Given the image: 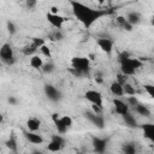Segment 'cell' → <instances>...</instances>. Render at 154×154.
<instances>
[{"label": "cell", "instance_id": "6da1fadb", "mask_svg": "<svg viewBox=\"0 0 154 154\" xmlns=\"http://www.w3.org/2000/svg\"><path fill=\"white\" fill-rule=\"evenodd\" d=\"M73 16L77 18L78 22H81L85 28H90L96 20H99L102 16L106 14L105 11L93 8L83 2L79 1H70Z\"/></svg>", "mask_w": 154, "mask_h": 154}, {"label": "cell", "instance_id": "7a4b0ae2", "mask_svg": "<svg viewBox=\"0 0 154 154\" xmlns=\"http://www.w3.org/2000/svg\"><path fill=\"white\" fill-rule=\"evenodd\" d=\"M119 61H120V73L125 76H131L134 75L138 69L142 67V61L137 58L130 57L128 53H122L119 55Z\"/></svg>", "mask_w": 154, "mask_h": 154}, {"label": "cell", "instance_id": "3957f363", "mask_svg": "<svg viewBox=\"0 0 154 154\" xmlns=\"http://www.w3.org/2000/svg\"><path fill=\"white\" fill-rule=\"evenodd\" d=\"M90 71V61L85 57H73L71 59V72L75 76L87 75Z\"/></svg>", "mask_w": 154, "mask_h": 154}, {"label": "cell", "instance_id": "277c9868", "mask_svg": "<svg viewBox=\"0 0 154 154\" xmlns=\"http://www.w3.org/2000/svg\"><path fill=\"white\" fill-rule=\"evenodd\" d=\"M0 58H1V61L6 65H13L16 59H14V53H13V49L11 47L10 43H4L0 48Z\"/></svg>", "mask_w": 154, "mask_h": 154}, {"label": "cell", "instance_id": "5b68a950", "mask_svg": "<svg viewBox=\"0 0 154 154\" xmlns=\"http://www.w3.org/2000/svg\"><path fill=\"white\" fill-rule=\"evenodd\" d=\"M85 100H88L93 106H97L100 108H103V97L102 94L99 90L95 89H89L84 93Z\"/></svg>", "mask_w": 154, "mask_h": 154}, {"label": "cell", "instance_id": "8992f818", "mask_svg": "<svg viewBox=\"0 0 154 154\" xmlns=\"http://www.w3.org/2000/svg\"><path fill=\"white\" fill-rule=\"evenodd\" d=\"M43 91H45L46 96L48 97V100H51L53 102H57L61 99V93L52 84H46L43 87Z\"/></svg>", "mask_w": 154, "mask_h": 154}, {"label": "cell", "instance_id": "52a82bcc", "mask_svg": "<svg viewBox=\"0 0 154 154\" xmlns=\"http://www.w3.org/2000/svg\"><path fill=\"white\" fill-rule=\"evenodd\" d=\"M96 45L106 54H109L113 51V47H114V42L111 38H108V37H100V38H97L96 40Z\"/></svg>", "mask_w": 154, "mask_h": 154}, {"label": "cell", "instance_id": "ba28073f", "mask_svg": "<svg viewBox=\"0 0 154 154\" xmlns=\"http://www.w3.org/2000/svg\"><path fill=\"white\" fill-rule=\"evenodd\" d=\"M46 18H47V22L53 26V28H55V29H61V26L64 25V23H65V18L63 17V16H60V14H53V13H51V12H48L47 14H46Z\"/></svg>", "mask_w": 154, "mask_h": 154}, {"label": "cell", "instance_id": "9c48e42d", "mask_svg": "<svg viewBox=\"0 0 154 154\" xmlns=\"http://www.w3.org/2000/svg\"><path fill=\"white\" fill-rule=\"evenodd\" d=\"M107 140L106 138H101V137H94L93 138V148H94V152L97 153V154H103L107 149Z\"/></svg>", "mask_w": 154, "mask_h": 154}, {"label": "cell", "instance_id": "30bf717a", "mask_svg": "<svg viewBox=\"0 0 154 154\" xmlns=\"http://www.w3.org/2000/svg\"><path fill=\"white\" fill-rule=\"evenodd\" d=\"M85 117H87L88 120H89L90 123H93L96 128L103 129V126H105V118H103L101 114H96V113H94V112H88V113L85 114Z\"/></svg>", "mask_w": 154, "mask_h": 154}, {"label": "cell", "instance_id": "8fae6325", "mask_svg": "<svg viewBox=\"0 0 154 154\" xmlns=\"http://www.w3.org/2000/svg\"><path fill=\"white\" fill-rule=\"evenodd\" d=\"M113 106H114V111L119 116H124L128 112H130V107L126 102H124L123 100L120 99H114L113 100Z\"/></svg>", "mask_w": 154, "mask_h": 154}, {"label": "cell", "instance_id": "7c38bea8", "mask_svg": "<svg viewBox=\"0 0 154 154\" xmlns=\"http://www.w3.org/2000/svg\"><path fill=\"white\" fill-rule=\"evenodd\" d=\"M141 129H142L143 136L154 144V124L153 123H144L141 125Z\"/></svg>", "mask_w": 154, "mask_h": 154}, {"label": "cell", "instance_id": "4fadbf2b", "mask_svg": "<svg viewBox=\"0 0 154 154\" xmlns=\"http://www.w3.org/2000/svg\"><path fill=\"white\" fill-rule=\"evenodd\" d=\"M52 120H53V123H54V125H55V129H57V131H58L59 135H64V134L67 132V129H66V128L63 125V123L60 122V114L53 113V114H52Z\"/></svg>", "mask_w": 154, "mask_h": 154}, {"label": "cell", "instance_id": "5bb4252c", "mask_svg": "<svg viewBox=\"0 0 154 154\" xmlns=\"http://www.w3.org/2000/svg\"><path fill=\"white\" fill-rule=\"evenodd\" d=\"M122 118H123V122H124V124H125L128 128H137V126H138V124H137V120H136L135 116H134L131 112H128L126 114L122 116Z\"/></svg>", "mask_w": 154, "mask_h": 154}, {"label": "cell", "instance_id": "9a60e30c", "mask_svg": "<svg viewBox=\"0 0 154 154\" xmlns=\"http://www.w3.org/2000/svg\"><path fill=\"white\" fill-rule=\"evenodd\" d=\"M26 128H28L29 131L36 132V131L41 128V122H40V119H37V118H35V117L29 118V119L26 120Z\"/></svg>", "mask_w": 154, "mask_h": 154}, {"label": "cell", "instance_id": "2e32d148", "mask_svg": "<svg viewBox=\"0 0 154 154\" xmlns=\"http://www.w3.org/2000/svg\"><path fill=\"white\" fill-rule=\"evenodd\" d=\"M25 138H26L30 143H32V144H42V143H43L42 136L38 135V134H36V132H31V131L25 132Z\"/></svg>", "mask_w": 154, "mask_h": 154}, {"label": "cell", "instance_id": "e0dca14e", "mask_svg": "<svg viewBox=\"0 0 154 154\" xmlns=\"http://www.w3.org/2000/svg\"><path fill=\"white\" fill-rule=\"evenodd\" d=\"M109 90H111V93H112L113 95H116V96H123V95H124V87H123L120 83H118L117 81H114V82L111 83Z\"/></svg>", "mask_w": 154, "mask_h": 154}, {"label": "cell", "instance_id": "ac0fdd59", "mask_svg": "<svg viewBox=\"0 0 154 154\" xmlns=\"http://www.w3.org/2000/svg\"><path fill=\"white\" fill-rule=\"evenodd\" d=\"M126 19L128 22L134 26V25H137L140 22H141V14L137 12V11H132V12H129L126 14Z\"/></svg>", "mask_w": 154, "mask_h": 154}, {"label": "cell", "instance_id": "d6986e66", "mask_svg": "<svg viewBox=\"0 0 154 154\" xmlns=\"http://www.w3.org/2000/svg\"><path fill=\"white\" fill-rule=\"evenodd\" d=\"M29 64H30V66H31L32 69H36V70L42 69V66L45 65L42 58H41L40 55H37V54L30 57V61H29Z\"/></svg>", "mask_w": 154, "mask_h": 154}, {"label": "cell", "instance_id": "ffe728a7", "mask_svg": "<svg viewBox=\"0 0 154 154\" xmlns=\"http://www.w3.org/2000/svg\"><path fill=\"white\" fill-rule=\"evenodd\" d=\"M134 108H135L136 113H138L140 116H143V117H146V118L150 117V109H149L146 105H143V103L140 102V103H138L137 106H135Z\"/></svg>", "mask_w": 154, "mask_h": 154}, {"label": "cell", "instance_id": "44dd1931", "mask_svg": "<svg viewBox=\"0 0 154 154\" xmlns=\"http://www.w3.org/2000/svg\"><path fill=\"white\" fill-rule=\"evenodd\" d=\"M116 22L118 23V25H119L120 28H123V29H125V30H128V31H130V30L132 29V25L128 22L126 17H124V16H118V17L116 18Z\"/></svg>", "mask_w": 154, "mask_h": 154}, {"label": "cell", "instance_id": "7402d4cb", "mask_svg": "<svg viewBox=\"0 0 154 154\" xmlns=\"http://www.w3.org/2000/svg\"><path fill=\"white\" fill-rule=\"evenodd\" d=\"M136 146L132 142H128L123 146V154H136Z\"/></svg>", "mask_w": 154, "mask_h": 154}, {"label": "cell", "instance_id": "603a6c76", "mask_svg": "<svg viewBox=\"0 0 154 154\" xmlns=\"http://www.w3.org/2000/svg\"><path fill=\"white\" fill-rule=\"evenodd\" d=\"M6 147L10 149V150H17V141H16V137L13 136V134H11V136L7 138V141L5 142Z\"/></svg>", "mask_w": 154, "mask_h": 154}, {"label": "cell", "instance_id": "cb8c5ba5", "mask_svg": "<svg viewBox=\"0 0 154 154\" xmlns=\"http://www.w3.org/2000/svg\"><path fill=\"white\" fill-rule=\"evenodd\" d=\"M47 149H48L49 152H52V153H57V152H60V150L63 149V146H61L60 143H58V142L51 140V142H49L48 146H47Z\"/></svg>", "mask_w": 154, "mask_h": 154}, {"label": "cell", "instance_id": "d4e9b609", "mask_svg": "<svg viewBox=\"0 0 154 154\" xmlns=\"http://www.w3.org/2000/svg\"><path fill=\"white\" fill-rule=\"evenodd\" d=\"M37 49H38V47L35 46V45L31 42L29 46H26V47L23 49V54H24V55H30V57H32V55H35L34 53H35Z\"/></svg>", "mask_w": 154, "mask_h": 154}, {"label": "cell", "instance_id": "484cf974", "mask_svg": "<svg viewBox=\"0 0 154 154\" xmlns=\"http://www.w3.org/2000/svg\"><path fill=\"white\" fill-rule=\"evenodd\" d=\"M60 122L63 123V125H64L67 130L72 126V118H71L70 116H67V114H65V116H60Z\"/></svg>", "mask_w": 154, "mask_h": 154}, {"label": "cell", "instance_id": "4316f807", "mask_svg": "<svg viewBox=\"0 0 154 154\" xmlns=\"http://www.w3.org/2000/svg\"><path fill=\"white\" fill-rule=\"evenodd\" d=\"M123 87H124V94H128L130 96H134L135 95V88L130 83H125Z\"/></svg>", "mask_w": 154, "mask_h": 154}, {"label": "cell", "instance_id": "83f0119b", "mask_svg": "<svg viewBox=\"0 0 154 154\" xmlns=\"http://www.w3.org/2000/svg\"><path fill=\"white\" fill-rule=\"evenodd\" d=\"M40 51H41V53H42V55H43V57H46V58H52L51 48H49L47 45H43V46L40 48Z\"/></svg>", "mask_w": 154, "mask_h": 154}, {"label": "cell", "instance_id": "f1b7e54d", "mask_svg": "<svg viewBox=\"0 0 154 154\" xmlns=\"http://www.w3.org/2000/svg\"><path fill=\"white\" fill-rule=\"evenodd\" d=\"M143 88H144L146 93L154 100V84H144Z\"/></svg>", "mask_w": 154, "mask_h": 154}, {"label": "cell", "instance_id": "f546056e", "mask_svg": "<svg viewBox=\"0 0 154 154\" xmlns=\"http://www.w3.org/2000/svg\"><path fill=\"white\" fill-rule=\"evenodd\" d=\"M45 73H51L53 70H54V64L53 63H47V64H45L43 66H42V69H41Z\"/></svg>", "mask_w": 154, "mask_h": 154}, {"label": "cell", "instance_id": "4dcf8cb0", "mask_svg": "<svg viewBox=\"0 0 154 154\" xmlns=\"http://www.w3.org/2000/svg\"><path fill=\"white\" fill-rule=\"evenodd\" d=\"M51 140H53V141H55V142L60 143V144H61L63 147L65 146V138H64V137H63L61 135H59V134H58V135H53Z\"/></svg>", "mask_w": 154, "mask_h": 154}, {"label": "cell", "instance_id": "1f68e13d", "mask_svg": "<svg viewBox=\"0 0 154 154\" xmlns=\"http://www.w3.org/2000/svg\"><path fill=\"white\" fill-rule=\"evenodd\" d=\"M138 103H140V101H138V99H137L135 95L128 97V105H129V106H134V107H135V106H137Z\"/></svg>", "mask_w": 154, "mask_h": 154}, {"label": "cell", "instance_id": "d6a6232c", "mask_svg": "<svg viewBox=\"0 0 154 154\" xmlns=\"http://www.w3.org/2000/svg\"><path fill=\"white\" fill-rule=\"evenodd\" d=\"M117 82L120 83L122 85H124L125 83H128V77L125 75H123V73H119L118 75V78H117Z\"/></svg>", "mask_w": 154, "mask_h": 154}, {"label": "cell", "instance_id": "836d02e7", "mask_svg": "<svg viewBox=\"0 0 154 154\" xmlns=\"http://www.w3.org/2000/svg\"><path fill=\"white\" fill-rule=\"evenodd\" d=\"M7 30L10 34H14L16 32V25L12 22H7Z\"/></svg>", "mask_w": 154, "mask_h": 154}, {"label": "cell", "instance_id": "e575fe53", "mask_svg": "<svg viewBox=\"0 0 154 154\" xmlns=\"http://www.w3.org/2000/svg\"><path fill=\"white\" fill-rule=\"evenodd\" d=\"M8 102L12 103V105H16V103H17V101H16V99H14L13 96H10V97H8Z\"/></svg>", "mask_w": 154, "mask_h": 154}, {"label": "cell", "instance_id": "d590c367", "mask_svg": "<svg viewBox=\"0 0 154 154\" xmlns=\"http://www.w3.org/2000/svg\"><path fill=\"white\" fill-rule=\"evenodd\" d=\"M31 154H43L42 152H40V150H32V153Z\"/></svg>", "mask_w": 154, "mask_h": 154}, {"label": "cell", "instance_id": "8d00e7d4", "mask_svg": "<svg viewBox=\"0 0 154 154\" xmlns=\"http://www.w3.org/2000/svg\"><path fill=\"white\" fill-rule=\"evenodd\" d=\"M77 154H82V153H77Z\"/></svg>", "mask_w": 154, "mask_h": 154}]
</instances>
